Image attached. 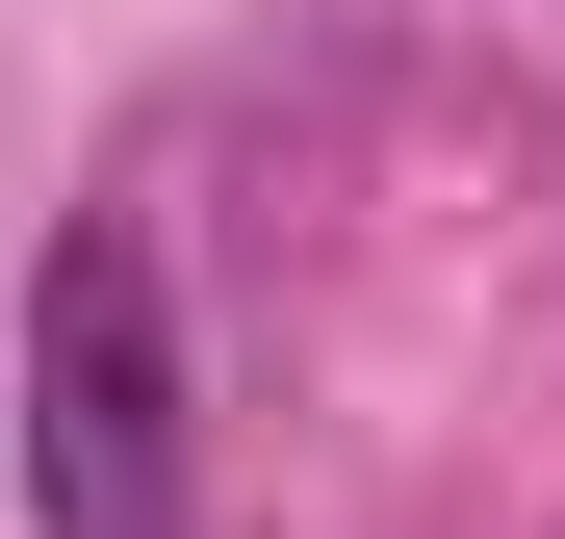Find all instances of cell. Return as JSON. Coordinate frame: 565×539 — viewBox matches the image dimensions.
<instances>
[{"label": "cell", "mask_w": 565, "mask_h": 539, "mask_svg": "<svg viewBox=\"0 0 565 539\" xmlns=\"http://www.w3.org/2000/svg\"><path fill=\"white\" fill-rule=\"evenodd\" d=\"M26 539H206L180 283L129 206H52V283H26Z\"/></svg>", "instance_id": "1"}]
</instances>
